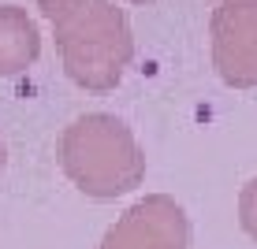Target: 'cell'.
I'll use <instances>...</instances> for the list:
<instances>
[{"label": "cell", "instance_id": "obj_8", "mask_svg": "<svg viewBox=\"0 0 257 249\" xmlns=\"http://www.w3.org/2000/svg\"><path fill=\"white\" fill-rule=\"evenodd\" d=\"M0 171H4V141H0Z\"/></svg>", "mask_w": 257, "mask_h": 249}, {"label": "cell", "instance_id": "obj_4", "mask_svg": "<svg viewBox=\"0 0 257 249\" xmlns=\"http://www.w3.org/2000/svg\"><path fill=\"white\" fill-rule=\"evenodd\" d=\"M190 216L172 193H146L104 230L97 249H190Z\"/></svg>", "mask_w": 257, "mask_h": 249}, {"label": "cell", "instance_id": "obj_9", "mask_svg": "<svg viewBox=\"0 0 257 249\" xmlns=\"http://www.w3.org/2000/svg\"><path fill=\"white\" fill-rule=\"evenodd\" d=\"M131 4H153V0H131Z\"/></svg>", "mask_w": 257, "mask_h": 249}, {"label": "cell", "instance_id": "obj_5", "mask_svg": "<svg viewBox=\"0 0 257 249\" xmlns=\"http://www.w3.org/2000/svg\"><path fill=\"white\" fill-rule=\"evenodd\" d=\"M41 56V30L19 4H0V78L23 75Z\"/></svg>", "mask_w": 257, "mask_h": 249}, {"label": "cell", "instance_id": "obj_3", "mask_svg": "<svg viewBox=\"0 0 257 249\" xmlns=\"http://www.w3.org/2000/svg\"><path fill=\"white\" fill-rule=\"evenodd\" d=\"M212 71L231 90L257 86V0H216L209 15Z\"/></svg>", "mask_w": 257, "mask_h": 249}, {"label": "cell", "instance_id": "obj_1", "mask_svg": "<svg viewBox=\"0 0 257 249\" xmlns=\"http://www.w3.org/2000/svg\"><path fill=\"white\" fill-rule=\"evenodd\" d=\"M60 171L97 201L127 197L146 179V153L135 130L112 112H82L56 138Z\"/></svg>", "mask_w": 257, "mask_h": 249}, {"label": "cell", "instance_id": "obj_2", "mask_svg": "<svg viewBox=\"0 0 257 249\" xmlns=\"http://www.w3.org/2000/svg\"><path fill=\"white\" fill-rule=\"evenodd\" d=\"M64 75L90 93L116 90L131 56H135V34L127 12L116 0H82L60 19H52Z\"/></svg>", "mask_w": 257, "mask_h": 249}, {"label": "cell", "instance_id": "obj_6", "mask_svg": "<svg viewBox=\"0 0 257 249\" xmlns=\"http://www.w3.org/2000/svg\"><path fill=\"white\" fill-rule=\"evenodd\" d=\"M238 227L257 242V175L238 190Z\"/></svg>", "mask_w": 257, "mask_h": 249}, {"label": "cell", "instance_id": "obj_7", "mask_svg": "<svg viewBox=\"0 0 257 249\" xmlns=\"http://www.w3.org/2000/svg\"><path fill=\"white\" fill-rule=\"evenodd\" d=\"M75 4H82V0H38V8H41V15L52 23V19H60L64 12H71Z\"/></svg>", "mask_w": 257, "mask_h": 249}]
</instances>
